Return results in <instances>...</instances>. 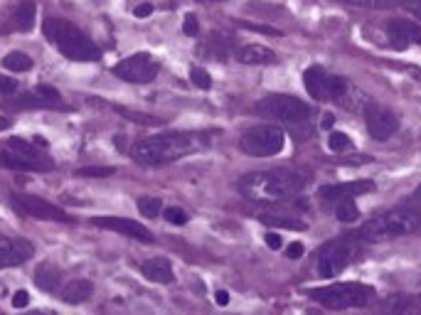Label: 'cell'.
I'll return each mask as SVG.
<instances>
[{"instance_id":"cell-33","label":"cell","mask_w":421,"mask_h":315,"mask_svg":"<svg viewBox=\"0 0 421 315\" xmlns=\"http://www.w3.org/2000/svg\"><path fill=\"white\" fill-rule=\"evenodd\" d=\"M79 177H114L116 175V168H111V165H106V168H99V165H94V168H82L77 170Z\"/></svg>"},{"instance_id":"cell-30","label":"cell","mask_w":421,"mask_h":315,"mask_svg":"<svg viewBox=\"0 0 421 315\" xmlns=\"http://www.w3.org/2000/svg\"><path fill=\"white\" fill-rule=\"evenodd\" d=\"M119 114H123L128 118V121L133 123H143V126H160V118H156V116H148V114H139V111H128V109H116Z\"/></svg>"},{"instance_id":"cell-17","label":"cell","mask_w":421,"mask_h":315,"mask_svg":"<svg viewBox=\"0 0 421 315\" xmlns=\"http://www.w3.org/2000/svg\"><path fill=\"white\" fill-rule=\"evenodd\" d=\"M35 15H37L35 3H32V0H23V3L15 8V12L10 15V20L0 27V32H3V35H8V32H30L32 27H35Z\"/></svg>"},{"instance_id":"cell-10","label":"cell","mask_w":421,"mask_h":315,"mask_svg":"<svg viewBox=\"0 0 421 315\" xmlns=\"http://www.w3.org/2000/svg\"><path fill=\"white\" fill-rule=\"evenodd\" d=\"M10 205H12V210L20 214V217L43 219V222H72V217H69L62 207L43 200V197H35V194L12 192L10 194Z\"/></svg>"},{"instance_id":"cell-35","label":"cell","mask_w":421,"mask_h":315,"mask_svg":"<svg viewBox=\"0 0 421 315\" xmlns=\"http://www.w3.org/2000/svg\"><path fill=\"white\" fill-rule=\"evenodd\" d=\"M15 91H18V79H10V77H3V74H0V94H3V97H10Z\"/></svg>"},{"instance_id":"cell-50","label":"cell","mask_w":421,"mask_h":315,"mask_svg":"<svg viewBox=\"0 0 421 315\" xmlns=\"http://www.w3.org/2000/svg\"><path fill=\"white\" fill-rule=\"evenodd\" d=\"M416 197H419V200H421V185H419V188H416Z\"/></svg>"},{"instance_id":"cell-40","label":"cell","mask_w":421,"mask_h":315,"mask_svg":"<svg viewBox=\"0 0 421 315\" xmlns=\"http://www.w3.org/2000/svg\"><path fill=\"white\" fill-rule=\"evenodd\" d=\"M303 251H306V249H303L301 242H291L289 249H286V256H289V259H301Z\"/></svg>"},{"instance_id":"cell-42","label":"cell","mask_w":421,"mask_h":315,"mask_svg":"<svg viewBox=\"0 0 421 315\" xmlns=\"http://www.w3.org/2000/svg\"><path fill=\"white\" fill-rule=\"evenodd\" d=\"M151 12H153V5H151V3H141V5L133 8V15H136V18H148Z\"/></svg>"},{"instance_id":"cell-7","label":"cell","mask_w":421,"mask_h":315,"mask_svg":"<svg viewBox=\"0 0 421 315\" xmlns=\"http://www.w3.org/2000/svg\"><path fill=\"white\" fill-rule=\"evenodd\" d=\"M241 151L254 158H271L278 155L286 146V134L281 126L274 123H261V126H252L249 131H244L239 138Z\"/></svg>"},{"instance_id":"cell-48","label":"cell","mask_w":421,"mask_h":315,"mask_svg":"<svg viewBox=\"0 0 421 315\" xmlns=\"http://www.w3.org/2000/svg\"><path fill=\"white\" fill-rule=\"evenodd\" d=\"M8 128H10V121H8L5 116H0V134H3V131H8Z\"/></svg>"},{"instance_id":"cell-20","label":"cell","mask_w":421,"mask_h":315,"mask_svg":"<svg viewBox=\"0 0 421 315\" xmlns=\"http://www.w3.org/2000/svg\"><path fill=\"white\" fill-rule=\"evenodd\" d=\"M91 293H94V284H91V281L74 279V281H69L64 288H62L60 298L64 301L67 305H79V303H84V301H89Z\"/></svg>"},{"instance_id":"cell-3","label":"cell","mask_w":421,"mask_h":315,"mask_svg":"<svg viewBox=\"0 0 421 315\" xmlns=\"http://www.w3.org/2000/svg\"><path fill=\"white\" fill-rule=\"evenodd\" d=\"M43 32L67 60H72V62H99L101 60V49L91 42L77 25L69 23V20L47 18L43 23Z\"/></svg>"},{"instance_id":"cell-19","label":"cell","mask_w":421,"mask_h":315,"mask_svg":"<svg viewBox=\"0 0 421 315\" xmlns=\"http://www.w3.org/2000/svg\"><path fill=\"white\" fill-rule=\"evenodd\" d=\"M259 219L266 227H281V229H293V231L308 229L306 219H301L293 212H283V210H266V212H259Z\"/></svg>"},{"instance_id":"cell-16","label":"cell","mask_w":421,"mask_h":315,"mask_svg":"<svg viewBox=\"0 0 421 315\" xmlns=\"http://www.w3.org/2000/svg\"><path fill=\"white\" fill-rule=\"evenodd\" d=\"M0 165L10 170H23V173H49V170H54V163L49 158H25L12 151L0 153Z\"/></svg>"},{"instance_id":"cell-22","label":"cell","mask_w":421,"mask_h":315,"mask_svg":"<svg viewBox=\"0 0 421 315\" xmlns=\"http://www.w3.org/2000/svg\"><path fill=\"white\" fill-rule=\"evenodd\" d=\"M237 57L241 64H274L276 62V52L264 45H244V47H239Z\"/></svg>"},{"instance_id":"cell-27","label":"cell","mask_w":421,"mask_h":315,"mask_svg":"<svg viewBox=\"0 0 421 315\" xmlns=\"http://www.w3.org/2000/svg\"><path fill=\"white\" fill-rule=\"evenodd\" d=\"M337 219L340 222H355L357 217H360V207H357V202L352 200V197H345V200H337V210H335Z\"/></svg>"},{"instance_id":"cell-41","label":"cell","mask_w":421,"mask_h":315,"mask_svg":"<svg viewBox=\"0 0 421 315\" xmlns=\"http://www.w3.org/2000/svg\"><path fill=\"white\" fill-rule=\"evenodd\" d=\"M264 242H266V247L274 249V251H276V249H281V236H278L276 231H269V234L264 236Z\"/></svg>"},{"instance_id":"cell-45","label":"cell","mask_w":421,"mask_h":315,"mask_svg":"<svg viewBox=\"0 0 421 315\" xmlns=\"http://www.w3.org/2000/svg\"><path fill=\"white\" fill-rule=\"evenodd\" d=\"M333 126H335V116H333V114H325V116H323V121H320V128H323V131H330Z\"/></svg>"},{"instance_id":"cell-24","label":"cell","mask_w":421,"mask_h":315,"mask_svg":"<svg viewBox=\"0 0 421 315\" xmlns=\"http://www.w3.org/2000/svg\"><path fill=\"white\" fill-rule=\"evenodd\" d=\"M49 109V106H62V103H54L49 101V99H45L43 94H37V91H32V94H23V97H18L15 101H8V109ZM64 109V106H62Z\"/></svg>"},{"instance_id":"cell-15","label":"cell","mask_w":421,"mask_h":315,"mask_svg":"<svg viewBox=\"0 0 421 315\" xmlns=\"http://www.w3.org/2000/svg\"><path fill=\"white\" fill-rule=\"evenodd\" d=\"M387 37L394 49H407L411 45H421V25L411 20H392L387 25Z\"/></svg>"},{"instance_id":"cell-14","label":"cell","mask_w":421,"mask_h":315,"mask_svg":"<svg viewBox=\"0 0 421 315\" xmlns=\"http://www.w3.org/2000/svg\"><path fill=\"white\" fill-rule=\"evenodd\" d=\"M91 225L101 227V229L119 231V234L128 236V239H136V242H143V244L153 242V234L148 227H143L141 222H133V219H126V217H94L91 219Z\"/></svg>"},{"instance_id":"cell-11","label":"cell","mask_w":421,"mask_h":315,"mask_svg":"<svg viewBox=\"0 0 421 315\" xmlns=\"http://www.w3.org/2000/svg\"><path fill=\"white\" fill-rule=\"evenodd\" d=\"M160 72V62L148 52H136V55L121 60L114 67V74L128 84H148Z\"/></svg>"},{"instance_id":"cell-2","label":"cell","mask_w":421,"mask_h":315,"mask_svg":"<svg viewBox=\"0 0 421 315\" xmlns=\"http://www.w3.org/2000/svg\"><path fill=\"white\" fill-rule=\"evenodd\" d=\"M303 188H306V177L286 168L259 170V173H249L239 180V192L254 202L289 200V197H296Z\"/></svg>"},{"instance_id":"cell-46","label":"cell","mask_w":421,"mask_h":315,"mask_svg":"<svg viewBox=\"0 0 421 315\" xmlns=\"http://www.w3.org/2000/svg\"><path fill=\"white\" fill-rule=\"evenodd\" d=\"M215 301H217V305H227L229 303V293L227 291H217Z\"/></svg>"},{"instance_id":"cell-1","label":"cell","mask_w":421,"mask_h":315,"mask_svg":"<svg viewBox=\"0 0 421 315\" xmlns=\"http://www.w3.org/2000/svg\"><path fill=\"white\" fill-rule=\"evenodd\" d=\"M205 146V138L197 134H185V131H168V134H156L151 138H141L133 143L131 155L139 165L145 168H158V165H168L200 151Z\"/></svg>"},{"instance_id":"cell-9","label":"cell","mask_w":421,"mask_h":315,"mask_svg":"<svg viewBox=\"0 0 421 315\" xmlns=\"http://www.w3.org/2000/svg\"><path fill=\"white\" fill-rule=\"evenodd\" d=\"M256 111L269 118H281L286 123H303L311 118V106L289 94H269L256 103Z\"/></svg>"},{"instance_id":"cell-25","label":"cell","mask_w":421,"mask_h":315,"mask_svg":"<svg viewBox=\"0 0 421 315\" xmlns=\"http://www.w3.org/2000/svg\"><path fill=\"white\" fill-rule=\"evenodd\" d=\"M3 67L10 69V72L20 74V72H30L32 69V60L25 52H8L3 57Z\"/></svg>"},{"instance_id":"cell-8","label":"cell","mask_w":421,"mask_h":315,"mask_svg":"<svg viewBox=\"0 0 421 315\" xmlns=\"http://www.w3.org/2000/svg\"><path fill=\"white\" fill-rule=\"evenodd\" d=\"M303 86L315 101H343L350 91V84L343 77H333L318 64L303 72Z\"/></svg>"},{"instance_id":"cell-28","label":"cell","mask_w":421,"mask_h":315,"mask_svg":"<svg viewBox=\"0 0 421 315\" xmlns=\"http://www.w3.org/2000/svg\"><path fill=\"white\" fill-rule=\"evenodd\" d=\"M139 210L143 217L153 219L163 212V202L158 200V197H139Z\"/></svg>"},{"instance_id":"cell-38","label":"cell","mask_w":421,"mask_h":315,"mask_svg":"<svg viewBox=\"0 0 421 315\" xmlns=\"http://www.w3.org/2000/svg\"><path fill=\"white\" fill-rule=\"evenodd\" d=\"M182 32H185L187 37H195L200 32V23L195 15H185V20H182Z\"/></svg>"},{"instance_id":"cell-34","label":"cell","mask_w":421,"mask_h":315,"mask_svg":"<svg viewBox=\"0 0 421 315\" xmlns=\"http://www.w3.org/2000/svg\"><path fill=\"white\" fill-rule=\"evenodd\" d=\"M163 217L168 219L170 225H187V212L185 210H180V207H168V210H163Z\"/></svg>"},{"instance_id":"cell-31","label":"cell","mask_w":421,"mask_h":315,"mask_svg":"<svg viewBox=\"0 0 421 315\" xmlns=\"http://www.w3.org/2000/svg\"><path fill=\"white\" fill-rule=\"evenodd\" d=\"M190 79H193V84L195 86H200V89H212V77H210V72L207 69H202V67H193L190 69Z\"/></svg>"},{"instance_id":"cell-32","label":"cell","mask_w":421,"mask_h":315,"mask_svg":"<svg viewBox=\"0 0 421 315\" xmlns=\"http://www.w3.org/2000/svg\"><path fill=\"white\" fill-rule=\"evenodd\" d=\"M210 49H212V55L219 57V60L224 62L229 57V52H232V45H229L222 35H217L215 40H210Z\"/></svg>"},{"instance_id":"cell-13","label":"cell","mask_w":421,"mask_h":315,"mask_svg":"<svg viewBox=\"0 0 421 315\" xmlns=\"http://www.w3.org/2000/svg\"><path fill=\"white\" fill-rule=\"evenodd\" d=\"M35 256V244L23 236H0V268L23 266Z\"/></svg>"},{"instance_id":"cell-49","label":"cell","mask_w":421,"mask_h":315,"mask_svg":"<svg viewBox=\"0 0 421 315\" xmlns=\"http://www.w3.org/2000/svg\"><path fill=\"white\" fill-rule=\"evenodd\" d=\"M200 3H222V0H200Z\"/></svg>"},{"instance_id":"cell-47","label":"cell","mask_w":421,"mask_h":315,"mask_svg":"<svg viewBox=\"0 0 421 315\" xmlns=\"http://www.w3.org/2000/svg\"><path fill=\"white\" fill-rule=\"evenodd\" d=\"M32 143H35V146H40L45 151V148H47V140L43 138V136H32Z\"/></svg>"},{"instance_id":"cell-4","label":"cell","mask_w":421,"mask_h":315,"mask_svg":"<svg viewBox=\"0 0 421 315\" xmlns=\"http://www.w3.org/2000/svg\"><path fill=\"white\" fill-rule=\"evenodd\" d=\"M421 229V212L414 207H397L389 212L372 217L368 225H362L360 239L362 242H387V239H397V236L414 234Z\"/></svg>"},{"instance_id":"cell-36","label":"cell","mask_w":421,"mask_h":315,"mask_svg":"<svg viewBox=\"0 0 421 315\" xmlns=\"http://www.w3.org/2000/svg\"><path fill=\"white\" fill-rule=\"evenodd\" d=\"M37 94H43L45 99H49V101H54V103H62V94L54 86H47V84H43V86H37ZM64 106V103H62Z\"/></svg>"},{"instance_id":"cell-12","label":"cell","mask_w":421,"mask_h":315,"mask_svg":"<svg viewBox=\"0 0 421 315\" xmlns=\"http://www.w3.org/2000/svg\"><path fill=\"white\" fill-rule=\"evenodd\" d=\"M365 126H368L370 138L374 140H387L389 136L397 134L399 128V118L392 114L385 106H377V103H370L365 109Z\"/></svg>"},{"instance_id":"cell-37","label":"cell","mask_w":421,"mask_h":315,"mask_svg":"<svg viewBox=\"0 0 421 315\" xmlns=\"http://www.w3.org/2000/svg\"><path fill=\"white\" fill-rule=\"evenodd\" d=\"M350 5H360V8H389L392 0H343Z\"/></svg>"},{"instance_id":"cell-44","label":"cell","mask_w":421,"mask_h":315,"mask_svg":"<svg viewBox=\"0 0 421 315\" xmlns=\"http://www.w3.org/2000/svg\"><path fill=\"white\" fill-rule=\"evenodd\" d=\"M407 8H409V12L414 15V18L421 20V0H409V3H407Z\"/></svg>"},{"instance_id":"cell-23","label":"cell","mask_w":421,"mask_h":315,"mask_svg":"<svg viewBox=\"0 0 421 315\" xmlns=\"http://www.w3.org/2000/svg\"><path fill=\"white\" fill-rule=\"evenodd\" d=\"M35 286L37 288H43V291L47 293H54L57 288H60V281H62V271L57 266H52V264H40V266L35 268Z\"/></svg>"},{"instance_id":"cell-21","label":"cell","mask_w":421,"mask_h":315,"mask_svg":"<svg viewBox=\"0 0 421 315\" xmlns=\"http://www.w3.org/2000/svg\"><path fill=\"white\" fill-rule=\"evenodd\" d=\"M141 273L153 284H173V266L168 259H148L141 266Z\"/></svg>"},{"instance_id":"cell-39","label":"cell","mask_w":421,"mask_h":315,"mask_svg":"<svg viewBox=\"0 0 421 315\" xmlns=\"http://www.w3.org/2000/svg\"><path fill=\"white\" fill-rule=\"evenodd\" d=\"M27 303H30V293L15 291V296H12V308H27Z\"/></svg>"},{"instance_id":"cell-6","label":"cell","mask_w":421,"mask_h":315,"mask_svg":"<svg viewBox=\"0 0 421 315\" xmlns=\"http://www.w3.org/2000/svg\"><path fill=\"white\" fill-rule=\"evenodd\" d=\"M362 256V244H360V234H343L328 242L318 254V273L330 279L337 276L340 271L357 261Z\"/></svg>"},{"instance_id":"cell-29","label":"cell","mask_w":421,"mask_h":315,"mask_svg":"<svg viewBox=\"0 0 421 315\" xmlns=\"http://www.w3.org/2000/svg\"><path fill=\"white\" fill-rule=\"evenodd\" d=\"M352 146L348 138V134H343V131H330V136H328V148H330L333 153H343L348 151V148Z\"/></svg>"},{"instance_id":"cell-43","label":"cell","mask_w":421,"mask_h":315,"mask_svg":"<svg viewBox=\"0 0 421 315\" xmlns=\"http://www.w3.org/2000/svg\"><path fill=\"white\" fill-rule=\"evenodd\" d=\"M241 27H249V30L254 32H264V35H281L278 30H274V27H259V25H249V23H239Z\"/></svg>"},{"instance_id":"cell-26","label":"cell","mask_w":421,"mask_h":315,"mask_svg":"<svg viewBox=\"0 0 421 315\" xmlns=\"http://www.w3.org/2000/svg\"><path fill=\"white\" fill-rule=\"evenodd\" d=\"M8 151L20 153V155H25V158H45L43 148L35 146L32 140H25V138H10L8 140Z\"/></svg>"},{"instance_id":"cell-5","label":"cell","mask_w":421,"mask_h":315,"mask_svg":"<svg viewBox=\"0 0 421 315\" xmlns=\"http://www.w3.org/2000/svg\"><path fill=\"white\" fill-rule=\"evenodd\" d=\"M311 298L328 310H348V308H365L372 303L374 288L365 284H330L323 288H313Z\"/></svg>"},{"instance_id":"cell-18","label":"cell","mask_w":421,"mask_h":315,"mask_svg":"<svg viewBox=\"0 0 421 315\" xmlns=\"http://www.w3.org/2000/svg\"><path fill=\"white\" fill-rule=\"evenodd\" d=\"M374 182L372 180H355V182H340V185H325L320 188V197L330 202L345 200V197H357V194L372 192Z\"/></svg>"}]
</instances>
